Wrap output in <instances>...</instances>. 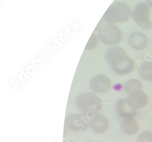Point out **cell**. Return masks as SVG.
<instances>
[{"mask_svg":"<svg viewBox=\"0 0 152 142\" xmlns=\"http://www.w3.org/2000/svg\"><path fill=\"white\" fill-rule=\"evenodd\" d=\"M90 87L95 93H105L111 89V82L107 76L104 74H97L91 79Z\"/></svg>","mask_w":152,"mask_h":142,"instance_id":"6","label":"cell"},{"mask_svg":"<svg viewBox=\"0 0 152 142\" xmlns=\"http://www.w3.org/2000/svg\"><path fill=\"white\" fill-rule=\"evenodd\" d=\"M98 37L97 35H96L94 33H93L91 35V36L89 40L88 44H86V46L85 47V50H90L92 49H94L97 45L98 43Z\"/></svg>","mask_w":152,"mask_h":142,"instance_id":"17","label":"cell"},{"mask_svg":"<svg viewBox=\"0 0 152 142\" xmlns=\"http://www.w3.org/2000/svg\"><path fill=\"white\" fill-rule=\"evenodd\" d=\"M113 71L116 74L124 76L130 73L134 68V61L129 57L120 62L117 65L111 67Z\"/></svg>","mask_w":152,"mask_h":142,"instance_id":"12","label":"cell"},{"mask_svg":"<svg viewBox=\"0 0 152 142\" xmlns=\"http://www.w3.org/2000/svg\"><path fill=\"white\" fill-rule=\"evenodd\" d=\"M97 36L102 43L107 45H115L121 41L123 33L117 25L107 24L99 27Z\"/></svg>","mask_w":152,"mask_h":142,"instance_id":"3","label":"cell"},{"mask_svg":"<svg viewBox=\"0 0 152 142\" xmlns=\"http://www.w3.org/2000/svg\"><path fill=\"white\" fill-rule=\"evenodd\" d=\"M139 74L145 81H152V62H144L139 68Z\"/></svg>","mask_w":152,"mask_h":142,"instance_id":"14","label":"cell"},{"mask_svg":"<svg viewBox=\"0 0 152 142\" xmlns=\"http://www.w3.org/2000/svg\"><path fill=\"white\" fill-rule=\"evenodd\" d=\"M126 99L132 108L136 111L145 107L148 100L147 95L142 91L136 92L129 95Z\"/></svg>","mask_w":152,"mask_h":142,"instance_id":"9","label":"cell"},{"mask_svg":"<svg viewBox=\"0 0 152 142\" xmlns=\"http://www.w3.org/2000/svg\"><path fill=\"white\" fill-rule=\"evenodd\" d=\"M150 7L145 3H139L132 12V17L136 23L143 30H150L152 23L149 18Z\"/></svg>","mask_w":152,"mask_h":142,"instance_id":"4","label":"cell"},{"mask_svg":"<svg viewBox=\"0 0 152 142\" xmlns=\"http://www.w3.org/2000/svg\"><path fill=\"white\" fill-rule=\"evenodd\" d=\"M126 57L127 55H126V51L120 47H112L108 48L105 54L106 61L111 67L117 65Z\"/></svg>","mask_w":152,"mask_h":142,"instance_id":"7","label":"cell"},{"mask_svg":"<svg viewBox=\"0 0 152 142\" xmlns=\"http://www.w3.org/2000/svg\"><path fill=\"white\" fill-rule=\"evenodd\" d=\"M65 125L71 130L77 132L84 131L90 126V119L80 114H71L65 119Z\"/></svg>","mask_w":152,"mask_h":142,"instance_id":"5","label":"cell"},{"mask_svg":"<svg viewBox=\"0 0 152 142\" xmlns=\"http://www.w3.org/2000/svg\"><path fill=\"white\" fill-rule=\"evenodd\" d=\"M121 127L122 132L129 136L136 134L139 128L137 122L133 118H126L122 120Z\"/></svg>","mask_w":152,"mask_h":142,"instance_id":"13","label":"cell"},{"mask_svg":"<svg viewBox=\"0 0 152 142\" xmlns=\"http://www.w3.org/2000/svg\"><path fill=\"white\" fill-rule=\"evenodd\" d=\"M75 104L82 114L90 120L102 111V103L94 93L86 92L79 94L75 99Z\"/></svg>","mask_w":152,"mask_h":142,"instance_id":"1","label":"cell"},{"mask_svg":"<svg viewBox=\"0 0 152 142\" xmlns=\"http://www.w3.org/2000/svg\"><path fill=\"white\" fill-rule=\"evenodd\" d=\"M147 5L152 8V0H146Z\"/></svg>","mask_w":152,"mask_h":142,"instance_id":"18","label":"cell"},{"mask_svg":"<svg viewBox=\"0 0 152 142\" xmlns=\"http://www.w3.org/2000/svg\"><path fill=\"white\" fill-rule=\"evenodd\" d=\"M90 126L94 133L102 134L107 131L110 126V122L106 117L99 113L90 119Z\"/></svg>","mask_w":152,"mask_h":142,"instance_id":"8","label":"cell"},{"mask_svg":"<svg viewBox=\"0 0 152 142\" xmlns=\"http://www.w3.org/2000/svg\"><path fill=\"white\" fill-rule=\"evenodd\" d=\"M136 142H152V133L144 131L139 135Z\"/></svg>","mask_w":152,"mask_h":142,"instance_id":"16","label":"cell"},{"mask_svg":"<svg viewBox=\"0 0 152 142\" xmlns=\"http://www.w3.org/2000/svg\"><path fill=\"white\" fill-rule=\"evenodd\" d=\"M131 14L129 6L124 2H117L111 4L107 10L102 20L108 24H115L127 21Z\"/></svg>","mask_w":152,"mask_h":142,"instance_id":"2","label":"cell"},{"mask_svg":"<svg viewBox=\"0 0 152 142\" xmlns=\"http://www.w3.org/2000/svg\"><path fill=\"white\" fill-rule=\"evenodd\" d=\"M116 110L118 114L122 117L132 118L136 115L137 111L133 110L129 104L127 99H121L116 104Z\"/></svg>","mask_w":152,"mask_h":142,"instance_id":"11","label":"cell"},{"mask_svg":"<svg viewBox=\"0 0 152 142\" xmlns=\"http://www.w3.org/2000/svg\"><path fill=\"white\" fill-rule=\"evenodd\" d=\"M128 41L130 47L135 50L144 49L148 44V38L146 35L139 32L131 33L129 36Z\"/></svg>","mask_w":152,"mask_h":142,"instance_id":"10","label":"cell"},{"mask_svg":"<svg viewBox=\"0 0 152 142\" xmlns=\"http://www.w3.org/2000/svg\"><path fill=\"white\" fill-rule=\"evenodd\" d=\"M142 87V84L139 80L130 79L125 83L124 90L126 94L130 95L136 92L141 91Z\"/></svg>","mask_w":152,"mask_h":142,"instance_id":"15","label":"cell"}]
</instances>
